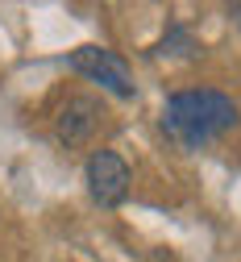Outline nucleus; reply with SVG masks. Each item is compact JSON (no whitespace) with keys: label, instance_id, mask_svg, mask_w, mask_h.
<instances>
[{"label":"nucleus","instance_id":"f257e3e1","mask_svg":"<svg viewBox=\"0 0 241 262\" xmlns=\"http://www.w3.org/2000/svg\"><path fill=\"white\" fill-rule=\"evenodd\" d=\"M233 125H237V104H233V96H225L216 88L175 92L162 104V134L170 142H179L183 150H200V146L216 142Z\"/></svg>","mask_w":241,"mask_h":262},{"label":"nucleus","instance_id":"f03ea898","mask_svg":"<svg viewBox=\"0 0 241 262\" xmlns=\"http://www.w3.org/2000/svg\"><path fill=\"white\" fill-rule=\"evenodd\" d=\"M71 67L87 79H96L100 88H108L113 96H121V100H129V96L137 92L133 79H129V67H125V58L104 50V46H79L71 50Z\"/></svg>","mask_w":241,"mask_h":262},{"label":"nucleus","instance_id":"7ed1b4c3","mask_svg":"<svg viewBox=\"0 0 241 262\" xmlns=\"http://www.w3.org/2000/svg\"><path fill=\"white\" fill-rule=\"evenodd\" d=\"M87 191L100 208H117L129 195V167L113 150H96L87 158Z\"/></svg>","mask_w":241,"mask_h":262},{"label":"nucleus","instance_id":"20e7f679","mask_svg":"<svg viewBox=\"0 0 241 262\" xmlns=\"http://www.w3.org/2000/svg\"><path fill=\"white\" fill-rule=\"evenodd\" d=\"M100 121V104L92 100V96H75V100H67L62 117H58V138L67 146H79L92 138V129Z\"/></svg>","mask_w":241,"mask_h":262},{"label":"nucleus","instance_id":"39448f33","mask_svg":"<svg viewBox=\"0 0 241 262\" xmlns=\"http://www.w3.org/2000/svg\"><path fill=\"white\" fill-rule=\"evenodd\" d=\"M158 50H162V54H195V42H191L187 29H170V38H162Z\"/></svg>","mask_w":241,"mask_h":262}]
</instances>
